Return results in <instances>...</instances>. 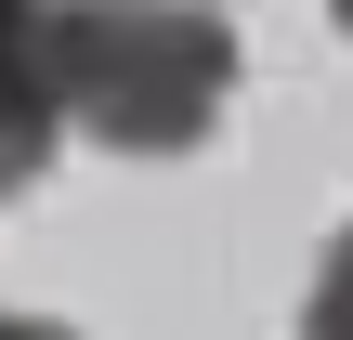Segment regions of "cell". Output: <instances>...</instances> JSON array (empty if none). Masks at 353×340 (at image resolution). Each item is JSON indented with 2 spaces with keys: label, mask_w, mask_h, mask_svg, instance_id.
<instances>
[{
  "label": "cell",
  "mask_w": 353,
  "mask_h": 340,
  "mask_svg": "<svg viewBox=\"0 0 353 340\" xmlns=\"http://www.w3.org/2000/svg\"><path fill=\"white\" fill-rule=\"evenodd\" d=\"M52 105L118 157H183L236 105V26L210 0H65L52 13Z\"/></svg>",
  "instance_id": "6da1fadb"
},
{
  "label": "cell",
  "mask_w": 353,
  "mask_h": 340,
  "mask_svg": "<svg viewBox=\"0 0 353 340\" xmlns=\"http://www.w3.org/2000/svg\"><path fill=\"white\" fill-rule=\"evenodd\" d=\"M301 340H353V223H341V249L314 262V301H301Z\"/></svg>",
  "instance_id": "7a4b0ae2"
},
{
  "label": "cell",
  "mask_w": 353,
  "mask_h": 340,
  "mask_svg": "<svg viewBox=\"0 0 353 340\" xmlns=\"http://www.w3.org/2000/svg\"><path fill=\"white\" fill-rule=\"evenodd\" d=\"M26 170H39V144H13V131H0V197H13Z\"/></svg>",
  "instance_id": "3957f363"
},
{
  "label": "cell",
  "mask_w": 353,
  "mask_h": 340,
  "mask_svg": "<svg viewBox=\"0 0 353 340\" xmlns=\"http://www.w3.org/2000/svg\"><path fill=\"white\" fill-rule=\"evenodd\" d=\"M0 340H79V328H39V314H0Z\"/></svg>",
  "instance_id": "277c9868"
},
{
  "label": "cell",
  "mask_w": 353,
  "mask_h": 340,
  "mask_svg": "<svg viewBox=\"0 0 353 340\" xmlns=\"http://www.w3.org/2000/svg\"><path fill=\"white\" fill-rule=\"evenodd\" d=\"M341 26H353V0H341Z\"/></svg>",
  "instance_id": "5b68a950"
}]
</instances>
